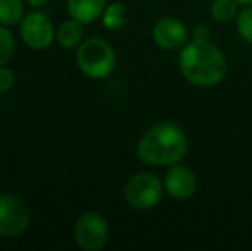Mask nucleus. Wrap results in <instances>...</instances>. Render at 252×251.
<instances>
[{
    "instance_id": "obj_1",
    "label": "nucleus",
    "mask_w": 252,
    "mask_h": 251,
    "mask_svg": "<svg viewBox=\"0 0 252 251\" xmlns=\"http://www.w3.org/2000/svg\"><path fill=\"white\" fill-rule=\"evenodd\" d=\"M189 140L186 131L173 121H161L148 127L136 144V155L151 167H170L186 157Z\"/></svg>"
},
{
    "instance_id": "obj_2",
    "label": "nucleus",
    "mask_w": 252,
    "mask_h": 251,
    "mask_svg": "<svg viewBox=\"0 0 252 251\" xmlns=\"http://www.w3.org/2000/svg\"><path fill=\"white\" fill-rule=\"evenodd\" d=\"M179 71L187 83L197 88H215L225 79L228 62L215 43L189 40L180 48Z\"/></svg>"
},
{
    "instance_id": "obj_3",
    "label": "nucleus",
    "mask_w": 252,
    "mask_h": 251,
    "mask_svg": "<svg viewBox=\"0 0 252 251\" xmlns=\"http://www.w3.org/2000/svg\"><path fill=\"white\" fill-rule=\"evenodd\" d=\"M76 64L83 76L101 81L112 76L117 67V54L113 47L100 36H91L81 41L76 48Z\"/></svg>"
},
{
    "instance_id": "obj_4",
    "label": "nucleus",
    "mask_w": 252,
    "mask_h": 251,
    "mask_svg": "<svg viewBox=\"0 0 252 251\" xmlns=\"http://www.w3.org/2000/svg\"><path fill=\"white\" fill-rule=\"evenodd\" d=\"M163 181L153 172H137L124 186V198L134 210H151L161 201Z\"/></svg>"
},
{
    "instance_id": "obj_5",
    "label": "nucleus",
    "mask_w": 252,
    "mask_h": 251,
    "mask_svg": "<svg viewBox=\"0 0 252 251\" xmlns=\"http://www.w3.org/2000/svg\"><path fill=\"white\" fill-rule=\"evenodd\" d=\"M31 225V210L21 196L0 193V238L23 236Z\"/></svg>"
},
{
    "instance_id": "obj_6",
    "label": "nucleus",
    "mask_w": 252,
    "mask_h": 251,
    "mask_svg": "<svg viewBox=\"0 0 252 251\" xmlns=\"http://www.w3.org/2000/svg\"><path fill=\"white\" fill-rule=\"evenodd\" d=\"M110 238L108 220L98 212H84L74 224V241L83 251H100Z\"/></svg>"
},
{
    "instance_id": "obj_7",
    "label": "nucleus",
    "mask_w": 252,
    "mask_h": 251,
    "mask_svg": "<svg viewBox=\"0 0 252 251\" xmlns=\"http://www.w3.org/2000/svg\"><path fill=\"white\" fill-rule=\"evenodd\" d=\"M19 35L28 48L43 52L50 48L57 36V30L48 14L38 9L23 17V21L19 23Z\"/></svg>"
},
{
    "instance_id": "obj_8",
    "label": "nucleus",
    "mask_w": 252,
    "mask_h": 251,
    "mask_svg": "<svg viewBox=\"0 0 252 251\" xmlns=\"http://www.w3.org/2000/svg\"><path fill=\"white\" fill-rule=\"evenodd\" d=\"M153 40L158 45L161 50H180L186 47V43L190 40V31L187 30V26L173 16H165L159 17L153 26Z\"/></svg>"
},
{
    "instance_id": "obj_9",
    "label": "nucleus",
    "mask_w": 252,
    "mask_h": 251,
    "mask_svg": "<svg viewBox=\"0 0 252 251\" xmlns=\"http://www.w3.org/2000/svg\"><path fill=\"white\" fill-rule=\"evenodd\" d=\"M165 193L175 201H187L197 191V176L190 167L184 164L170 165L163 178Z\"/></svg>"
},
{
    "instance_id": "obj_10",
    "label": "nucleus",
    "mask_w": 252,
    "mask_h": 251,
    "mask_svg": "<svg viewBox=\"0 0 252 251\" xmlns=\"http://www.w3.org/2000/svg\"><path fill=\"white\" fill-rule=\"evenodd\" d=\"M108 0H67L69 17L81 24H93L101 19Z\"/></svg>"
},
{
    "instance_id": "obj_11",
    "label": "nucleus",
    "mask_w": 252,
    "mask_h": 251,
    "mask_svg": "<svg viewBox=\"0 0 252 251\" xmlns=\"http://www.w3.org/2000/svg\"><path fill=\"white\" fill-rule=\"evenodd\" d=\"M83 26L84 24L77 23L76 19H67L63 21L62 24L57 30V36L55 40L59 41V45L62 48H67V50H72V48H77L83 41Z\"/></svg>"
},
{
    "instance_id": "obj_12",
    "label": "nucleus",
    "mask_w": 252,
    "mask_h": 251,
    "mask_svg": "<svg viewBox=\"0 0 252 251\" xmlns=\"http://www.w3.org/2000/svg\"><path fill=\"white\" fill-rule=\"evenodd\" d=\"M127 23V5L124 2H112L106 5L101 16V24L108 31H119Z\"/></svg>"
},
{
    "instance_id": "obj_13",
    "label": "nucleus",
    "mask_w": 252,
    "mask_h": 251,
    "mask_svg": "<svg viewBox=\"0 0 252 251\" xmlns=\"http://www.w3.org/2000/svg\"><path fill=\"white\" fill-rule=\"evenodd\" d=\"M24 2L26 0H0V24L16 26L24 17Z\"/></svg>"
},
{
    "instance_id": "obj_14",
    "label": "nucleus",
    "mask_w": 252,
    "mask_h": 251,
    "mask_svg": "<svg viewBox=\"0 0 252 251\" xmlns=\"http://www.w3.org/2000/svg\"><path fill=\"white\" fill-rule=\"evenodd\" d=\"M239 5L240 3L237 0H213L209 14L216 23H232L240 10Z\"/></svg>"
},
{
    "instance_id": "obj_15",
    "label": "nucleus",
    "mask_w": 252,
    "mask_h": 251,
    "mask_svg": "<svg viewBox=\"0 0 252 251\" xmlns=\"http://www.w3.org/2000/svg\"><path fill=\"white\" fill-rule=\"evenodd\" d=\"M16 52V38L9 26L0 24V66H7Z\"/></svg>"
},
{
    "instance_id": "obj_16",
    "label": "nucleus",
    "mask_w": 252,
    "mask_h": 251,
    "mask_svg": "<svg viewBox=\"0 0 252 251\" xmlns=\"http://www.w3.org/2000/svg\"><path fill=\"white\" fill-rule=\"evenodd\" d=\"M235 28L239 36L246 43L252 45V5H246L239 10L235 17Z\"/></svg>"
},
{
    "instance_id": "obj_17",
    "label": "nucleus",
    "mask_w": 252,
    "mask_h": 251,
    "mask_svg": "<svg viewBox=\"0 0 252 251\" xmlns=\"http://www.w3.org/2000/svg\"><path fill=\"white\" fill-rule=\"evenodd\" d=\"M16 86V74L10 67L0 66V93H7Z\"/></svg>"
},
{
    "instance_id": "obj_18",
    "label": "nucleus",
    "mask_w": 252,
    "mask_h": 251,
    "mask_svg": "<svg viewBox=\"0 0 252 251\" xmlns=\"http://www.w3.org/2000/svg\"><path fill=\"white\" fill-rule=\"evenodd\" d=\"M190 40L196 41H209L211 40V28L204 23H197L196 26L190 30Z\"/></svg>"
},
{
    "instance_id": "obj_19",
    "label": "nucleus",
    "mask_w": 252,
    "mask_h": 251,
    "mask_svg": "<svg viewBox=\"0 0 252 251\" xmlns=\"http://www.w3.org/2000/svg\"><path fill=\"white\" fill-rule=\"evenodd\" d=\"M28 5H31L33 9H41L48 3V0H26Z\"/></svg>"
},
{
    "instance_id": "obj_20",
    "label": "nucleus",
    "mask_w": 252,
    "mask_h": 251,
    "mask_svg": "<svg viewBox=\"0 0 252 251\" xmlns=\"http://www.w3.org/2000/svg\"><path fill=\"white\" fill-rule=\"evenodd\" d=\"M240 5H252V0H237Z\"/></svg>"
}]
</instances>
